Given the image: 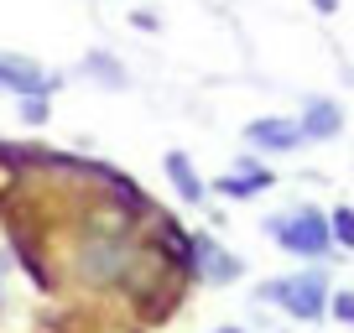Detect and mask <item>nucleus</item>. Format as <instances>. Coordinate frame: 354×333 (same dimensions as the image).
<instances>
[{"instance_id":"nucleus-3","label":"nucleus","mask_w":354,"mask_h":333,"mask_svg":"<svg viewBox=\"0 0 354 333\" xmlns=\"http://www.w3.org/2000/svg\"><path fill=\"white\" fill-rule=\"evenodd\" d=\"M57 84H63V78L47 73V68H37L32 57L0 53V89H6V94H16V99H53Z\"/></svg>"},{"instance_id":"nucleus-9","label":"nucleus","mask_w":354,"mask_h":333,"mask_svg":"<svg viewBox=\"0 0 354 333\" xmlns=\"http://www.w3.org/2000/svg\"><path fill=\"white\" fill-rule=\"evenodd\" d=\"M328 229H333V245H339V250H354V209H333Z\"/></svg>"},{"instance_id":"nucleus-4","label":"nucleus","mask_w":354,"mask_h":333,"mask_svg":"<svg viewBox=\"0 0 354 333\" xmlns=\"http://www.w3.org/2000/svg\"><path fill=\"white\" fill-rule=\"evenodd\" d=\"M245 146L250 151H266V156H281V151H297L302 141V125L297 120H281V115H261V120L245 125Z\"/></svg>"},{"instance_id":"nucleus-6","label":"nucleus","mask_w":354,"mask_h":333,"mask_svg":"<svg viewBox=\"0 0 354 333\" xmlns=\"http://www.w3.org/2000/svg\"><path fill=\"white\" fill-rule=\"evenodd\" d=\"M193 266H198V281H214V287H224V281H234V276L245 271L234 256H224L209 234H198V240H193Z\"/></svg>"},{"instance_id":"nucleus-10","label":"nucleus","mask_w":354,"mask_h":333,"mask_svg":"<svg viewBox=\"0 0 354 333\" xmlns=\"http://www.w3.org/2000/svg\"><path fill=\"white\" fill-rule=\"evenodd\" d=\"M84 68H88V73H100V78H104V89H125V68H120V63H110L104 53H94Z\"/></svg>"},{"instance_id":"nucleus-7","label":"nucleus","mask_w":354,"mask_h":333,"mask_svg":"<svg viewBox=\"0 0 354 333\" xmlns=\"http://www.w3.org/2000/svg\"><path fill=\"white\" fill-rule=\"evenodd\" d=\"M162 172H167V182L177 188V198L188 203V209H198L203 198H209V182L193 172V162H188V151H167L162 156Z\"/></svg>"},{"instance_id":"nucleus-13","label":"nucleus","mask_w":354,"mask_h":333,"mask_svg":"<svg viewBox=\"0 0 354 333\" xmlns=\"http://www.w3.org/2000/svg\"><path fill=\"white\" fill-rule=\"evenodd\" d=\"M313 11H318V16H333V11H339V0H313Z\"/></svg>"},{"instance_id":"nucleus-1","label":"nucleus","mask_w":354,"mask_h":333,"mask_svg":"<svg viewBox=\"0 0 354 333\" xmlns=\"http://www.w3.org/2000/svg\"><path fill=\"white\" fill-rule=\"evenodd\" d=\"M261 302L281 307L287 318H297V323H318L323 312H328L333 292H328V276H323V271H297V276L266 281V287H261Z\"/></svg>"},{"instance_id":"nucleus-14","label":"nucleus","mask_w":354,"mask_h":333,"mask_svg":"<svg viewBox=\"0 0 354 333\" xmlns=\"http://www.w3.org/2000/svg\"><path fill=\"white\" fill-rule=\"evenodd\" d=\"M219 333H240V328H219Z\"/></svg>"},{"instance_id":"nucleus-5","label":"nucleus","mask_w":354,"mask_h":333,"mask_svg":"<svg viewBox=\"0 0 354 333\" xmlns=\"http://www.w3.org/2000/svg\"><path fill=\"white\" fill-rule=\"evenodd\" d=\"M297 125H302V141H339L344 110H339V99H308L302 115H297Z\"/></svg>"},{"instance_id":"nucleus-12","label":"nucleus","mask_w":354,"mask_h":333,"mask_svg":"<svg viewBox=\"0 0 354 333\" xmlns=\"http://www.w3.org/2000/svg\"><path fill=\"white\" fill-rule=\"evenodd\" d=\"M21 115H26V125H42L47 120V99H21Z\"/></svg>"},{"instance_id":"nucleus-8","label":"nucleus","mask_w":354,"mask_h":333,"mask_svg":"<svg viewBox=\"0 0 354 333\" xmlns=\"http://www.w3.org/2000/svg\"><path fill=\"white\" fill-rule=\"evenodd\" d=\"M271 188V172H266L255 156H245L240 172H230V178H219V193H230V198H250V193H266Z\"/></svg>"},{"instance_id":"nucleus-11","label":"nucleus","mask_w":354,"mask_h":333,"mask_svg":"<svg viewBox=\"0 0 354 333\" xmlns=\"http://www.w3.org/2000/svg\"><path fill=\"white\" fill-rule=\"evenodd\" d=\"M328 312H333V318H339V323H349V328H354V292H333Z\"/></svg>"},{"instance_id":"nucleus-2","label":"nucleus","mask_w":354,"mask_h":333,"mask_svg":"<svg viewBox=\"0 0 354 333\" xmlns=\"http://www.w3.org/2000/svg\"><path fill=\"white\" fill-rule=\"evenodd\" d=\"M266 234H271L281 250L302 256V260H318V256H328V250H333L328 213L313 209V203H302V209H292V213H277V219H266Z\"/></svg>"}]
</instances>
